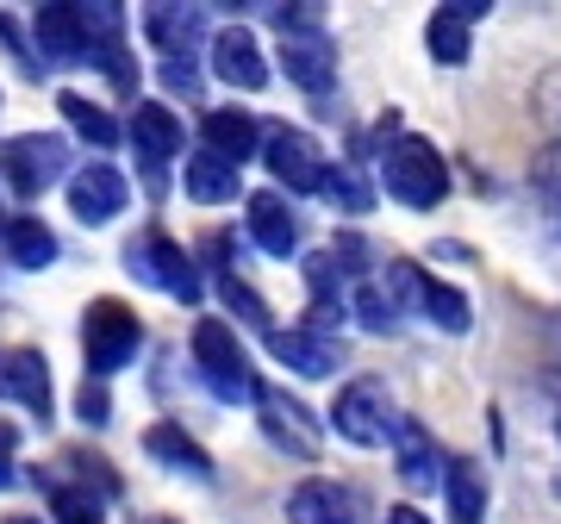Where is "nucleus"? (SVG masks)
Instances as JSON below:
<instances>
[{"label":"nucleus","instance_id":"23","mask_svg":"<svg viewBox=\"0 0 561 524\" xmlns=\"http://www.w3.org/2000/svg\"><path fill=\"white\" fill-rule=\"evenodd\" d=\"M443 505H449V524H486V475L474 463L449 456V468H443Z\"/></svg>","mask_w":561,"mask_h":524},{"label":"nucleus","instance_id":"36","mask_svg":"<svg viewBox=\"0 0 561 524\" xmlns=\"http://www.w3.org/2000/svg\"><path fill=\"white\" fill-rule=\"evenodd\" d=\"M7 524H44V519H7Z\"/></svg>","mask_w":561,"mask_h":524},{"label":"nucleus","instance_id":"3","mask_svg":"<svg viewBox=\"0 0 561 524\" xmlns=\"http://www.w3.org/2000/svg\"><path fill=\"white\" fill-rule=\"evenodd\" d=\"M194 375L206 381V394L225 406L256 400V368H250V350L238 343V331L225 319H201L194 324Z\"/></svg>","mask_w":561,"mask_h":524},{"label":"nucleus","instance_id":"34","mask_svg":"<svg viewBox=\"0 0 561 524\" xmlns=\"http://www.w3.org/2000/svg\"><path fill=\"white\" fill-rule=\"evenodd\" d=\"M387 524H431V512H419V505H387Z\"/></svg>","mask_w":561,"mask_h":524},{"label":"nucleus","instance_id":"24","mask_svg":"<svg viewBox=\"0 0 561 524\" xmlns=\"http://www.w3.org/2000/svg\"><path fill=\"white\" fill-rule=\"evenodd\" d=\"M419 319H431L437 331H449V338H468V331H474V306H468V294H461V287L437 282V275H424Z\"/></svg>","mask_w":561,"mask_h":524},{"label":"nucleus","instance_id":"28","mask_svg":"<svg viewBox=\"0 0 561 524\" xmlns=\"http://www.w3.org/2000/svg\"><path fill=\"white\" fill-rule=\"evenodd\" d=\"M50 524H106L101 493H88V487L57 481V487H50Z\"/></svg>","mask_w":561,"mask_h":524},{"label":"nucleus","instance_id":"19","mask_svg":"<svg viewBox=\"0 0 561 524\" xmlns=\"http://www.w3.org/2000/svg\"><path fill=\"white\" fill-rule=\"evenodd\" d=\"M393 456H400V481L405 487H443V456L437 444H431V431H424L419 419H400V431H393Z\"/></svg>","mask_w":561,"mask_h":524},{"label":"nucleus","instance_id":"17","mask_svg":"<svg viewBox=\"0 0 561 524\" xmlns=\"http://www.w3.org/2000/svg\"><path fill=\"white\" fill-rule=\"evenodd\" d=\"M0 400H20L25 412H38V424L50 419V368L38 350H7L0 356Z\"/></svg>","mask_w":561,"mask_h":524},{"label":"nucleus","instance_id":"22","mask_svg":"<svg viewBox=\"0 0 561 524\" xmlns=\"http://www.w3.org/2000/svg\"><path fill=\"white\" fill-rule=\"evenodd\" d=\"M181 187H187V201H201V206L238 201V162L213 157V150H194V157L181 162Z\"/></svg>","mask_w":561,"mask_h":524},{"label":"nucleus","instance_id":"9","mask_svg":"<svg viewBox=\"0 0 561 524\" xmlns=\"http://www.w3.org/2000/svg\"><path fill=\"white\" fill-rule=\"evenodd\" d=\"M256 419L268 431V444L287 449L294 463H319V419L287 387H256Z\"/></svg>","mask_w":561,"mask_h":524},{"label":"nucleus","instance_id":"7","mask_svg":"<svg viewBox=\"0 0 561 524\" xmlns=\"http://www.w3.org/2000/svg\"><path fill=\"white\" fill-rule=\"evenodd\" d=\"M62 162H69V144L57 132H25V138H13L0 150V175H7V187L20 201H38L44 187L62 182Z\"/></svg>","mask_w":561,"mask_h":524},{"label":"nucleus","instance_id":"21","mask_svg":"<svg viewBox=\"0 0 561 524\" xmlns=\"http://www.w3.org/2000/svg\"><path fill=\"white\" fill-rule=\"evenodd\" d=\"M350 312H356V324L375 331V338H393L405 324V306L393 300V287H387L381 275H356V282H350Z\"/></svg>","mask_w":561,"mask_h":524},{"label":"nucleus","instance_id":"6","mask_svg":"<svg viewBox=\"0 0 561 524\" xmlns=\"http://www.w3.org/2000/svg\"><path fill=\"white\" fill-rule=\"evenodd\" d=\"M125 269H131L144 287H162V294H175V300H187V306L206 294L194 257H187L175 238H162V231H150V238L131 243V250H125Z\"/></svg>","mask_w":561,"mask_h":524},{"label":"nucleus","instance_id":"5","mask_svg":"<svg viewBox=\"0 0 561 524\" xmlns=\"http://www.w3.org/2000/svg\"><path fill=\"white\" fill-rule=\"evenodd\" d=\"M400 419H405V412H393V394H387V381H375V375L343 381L337 400H331V424H337V437H343V444H356V449L393 444Z\"/></svg>","mask_w":561,"mask_h":524},{"label":"nucleus","instance_id":"35","mask_svg":"<svg viewBox=\"0 0 561 524\" xmlns=\"http://www.w3.org/2000/svg\"><path fill=\"white\" fill-rule=\"evenodd\" d=\"M542 250H549V262H556V275H561V213H556V225H549V238H542Z\"/></svg>","mask_w":561,"mask_h":524},{"label":"nucleus","instance_id":"4","mask_svg":"<svg viewBox=\"0 0 561 524\" xmlns=\"http://www.w3.org/2000/svg\"><path fill=\"white\" fill-rule=\"evenodd\" d=\"M138 343H144V319L131 312L125 300H88L81 312V356H88V375L106 381V375H119L125 363H138Z\"/></svg>","mask_w":561,"mask_h":524},{"label":"nucleus","instance_id":"29","mask_svg":"<svg viewBox=\"0 0 561 524\" xmlns=\"http://www.w3.org/2000/svg\"><path fill=\"white\" fill-rule=\"evenodd\" d=\"M319 201H331L337 213H368V206H375V194H368V182H362L350 162H331V175H324Z\"/></svg>","mask_w":561,"mask_h":524},{"label":"nucleus","instance_id":"12","mask_svg":"<svg viewBox=\"0 0 561 524\" xmlns=\"http://www.w3.org/2000/svg\"><path fill=\"white\" fill-rule=\"evenodd\" d=\"M125 138H131V150H138L144 169H169V162L181 157L187 132H181V119L162 101H138V113H131V125H125Z\"/></svg>","mask_w":561,"mask_h":524},{"label":"nucleus","instance_id":"11","mask_svg":"<svg viewBox=\"0 0 561 524\" xmlns=\"http://www.w3.org/2000/svg\"><path fill=\"white\" fill-rule=\"evenodd\" d=\"M213 76L238 94H256L268 88V62H262V44L243 32V25H219L213 32Z\"/></svg>","mask_w":561,"mask_h":524},{"label":"nucleus","instance_id":"14","mask_svg":"<svg viewBox=\"0 0 561 524\" xmlns=\"http://www.w3.org/2000/svg\"><path fill=\"white\" fill-rule=\"evenodd\" d=\"M243 225H250V243H256V250H268V257H294V250H300V219H294V206L280 201V187L250 194Z\"/></svg>","mask_w":561,"mask_h":524},{"label":"nucleus","instance_id":"27","mask_svg":"<svg viewBox=\"0 0 561 524\" xmlns=\"http://www.w3.org/2000/svg\"><path fill=\"white\" fill-rule=\"evenodd\" d=\"M57 113L69 119V132H76V138H88L94 150H113V144H119V125L106 119V106L88 101V94H57Z\"/></svg>","mask_w":561,"mask_h":524},{"label":"nucleus","instance_id":"38","mask_svg":"<svg viewBox=\"0 0 561 524\" xmlns=\"http://www.w3.org/2000/svg\"><path fill=\"white\" fill-rule=\"evenodd\" d=\"M556 431H561V419H556Z\"/></svg>","mask_w":561,"mask_h":524},{"label":"nucleus","instance_id":"2","mask_svg":"<svg viewBox=\"0 0 561 524\" xmlns=\"http://www.w3.org/2000/svg\"><path fill=\"white\" fill-rule=\"evenodd\" d=\"M268 20L280 25V69L306 94H331L337 81V44L324 32L319 7H268Z\"/></svg>","mask_w":561,"mask_h":524},{"label":"nucleus","instance_id":"20","mask_svg":"<svg viewBox=\"0 0 561 524\" xmlns=\"http://www.w3.org/2000/svg\"><path fill=\"white\" fill-rule=\"evenodd\" d=\"M144 449L157 456L162 468H175V475H194V481H213V463H206V449L181 431L175 419H157L150 431H144Z\"/></svg>","mask_w":561,"mask_h":524},{"label":"nucleus","instance_id":"16","mask_svg":"<svg viewBox=\"0 0 561 524\" xmlns=\"http://www.w3.org/2000/svg\"><path fill=\"white\" fill-rule=\"evenodd\" d=\"M287 524H356V493L324 475H306L287 493Z\"/></svg>","mask_w":561,"mask_h":524},{"label":"nucleus","instance_id":"1","mask_svg":"<svg viewBox=\"0 0 561 524\" xmlns=\"http://www.w3.org/2000/svg\"><path fill=\"white\" fill-rule=\"evenodd\" d=\"M381 187L387 201L405 206V213H437L449 201V162L431 138L419 132H393L381 150Z\"/></svg>","mask_w":561,"mask_h":524},{"label":"nucleus","instance_id":"33","mask_svg":"<svg viewBox=\"0 0 561 524\" xmlns=\"http://www.w3.org/2000/svg\"><path fill=\"white\" fill-rule=\"evenodd\" d=\"M443 13H449V20H461V25H481L493 7H486V0H443Z\"/></svg>","mask_w":561,"mask_h":524},{"label":"nucleus","instance_id":"26","mask_svg":"<svg viewBox=\"0 0 561 524\" xmlns=\"http://www.w3.org/2000/svg\"><path fill=\"white\" fill-rule=\"evenodd\" d=\"M424 50L443 62V69H461V62L474 57V25H461V20H449V13H431L424 20Z\"/></svg>","mask_w":561,"mask_h":524},{"label":"nucleus","instance_id":"25","mask_svg":"<svg viewBox=\"0 0 561 524\" xmlns=\"http://www.w3.org/2000/svg\"><path fill=\"white\" fill-rule=\"evenodd\" d=\"M7 257L20 262V269H50L57 262V231L44 219H32V213H20V219H7Z\"/></svg>","mask_w":561,"mask_h":524},{"label":"nucleus","instance_id":"37","mask_svg":"<svg viewBox=\"0 0 561 524\" xmlns=\"http://www.w3.org/2000/svg\"><path fill=\"white\" fill-rule=\"evenodd\" d=\"M138 524H175V519H138Z\"/></svg>","mask_w":561,"mask_h":524},{"label":"nucleus","instance_id":"10","mask_svg":"<svg viewBox=\"0 0 561 524\" xmlns=\"http://www.w3.org/2000/svg\"><path fill=\"white\" fill-rule=\"evenodd\" d=\"M125 175L113 169V162H81L76 175H69V213H76L81 225H113L125 213Z\"/></svg>","mask_w":561,"mask_h":524},{"label":"nucleus","instance_id":"18","mask_svg":"<svg viewBox=\"0 0 561 524\" xmlns=\"http://www.w3.org/2000/svg\"><path fill=\"white\" fill-rule=\"evenodd\" d=\"M268 350H275L294 375H306V381H319V375H331V368H337V338L306 331V324H294V331H268Z\"/></svg>","mask_w":561,"mask_h":524},{"label":"nucleus","instance_id":"30","mask_svg":"<svg viewBox=\"0 0 561 524\" xmlns=\"http://www.w3.org/2000/svg\"><path fill=\"white\" fill-rule=\"evenodd\" d=\"M219 300L231 306L243 324H256V331H275V324H268V300H262L250 282H238V275H219Z\"/></svg>","mask_w":561,"mask_h":524},{"label":"nucleus","instance_id":"15","mask_svg":"<svg viewBox=\"0 0 561 524\" xmlns=\"http://www.w3.org/2000/svg\"><path fill=\"white\" fill-rule=\"evenodd\" d=\"M262 138H268V132L256 125V113H238V106H213V113L201 119V150L238 162V169L262 150Z\"/></svg>","mask_w":561,"mask_h":524},{"label":"nucleus","instance_id":"32","mask_svg":"<svg viewBox=\"0 0 561 524\" xmlns=\"http://www.w3.org/2000/svg\"><path fill=\"white\" fill-rule=\"evenodd\" d=\"M81 419H88V424H106V419H113V412H106V394H101V381H94V387H88V381H81Z\"/></svg>","mask_w":561,"mask_h":524},{"label":"nucleus","instance_id":"8","mask_svg":"<svg viewBox=\"0 0 561 524\" xmlns=\"http://www.w3.org/2000/svg\"><path fill=\"white\" fill-rule=\"evenodd\" d=\"M262 162H268L275 187H287V194H319L324 175H331V157L319 150V138H306L294 125H275L262 138Z\"/></svg>","mask_w":561,"mask_h":524},{"label":"nucleus","instance_id":"31","mask_svg":"<svg viewBox=\"0 0 561 524\" xmlns=\"http://www.w3.org/2000/svg\"><path fill=\"white\" fill-rule=\"evenodd\" d=\"M530 187L561 213V138L549 144V150H537V162H530Z\"/></svg>","mask_w":561,"mask_h":524},{"label":"nucleus","instance_id":"13","mask_svg":"<svg viewBox=\"0 0 561 524\" xmlns=\"http://www.w3.org/2000/svg\"><path fill=\"white\" fill-rule=\"evenodd\" d=\"M32 44H38L44 62H76L94 50L88 38V7H38L32 13Z\"/></svg>","mask_w":561,"mask_h":524}]
</instances>
